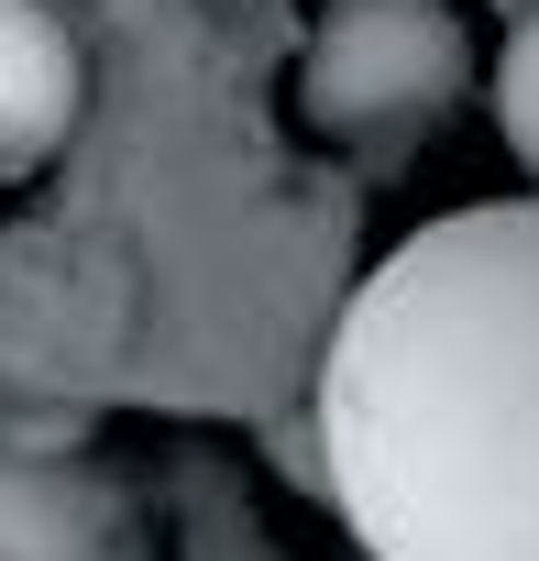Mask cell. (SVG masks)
I'll list each match as a JSON object with an SVG mask.
<instances>
[{
  "label": "cell",
  "mask_w": 539,
  "mask_h": 561,
  "mask_svg": "<svg viewBox=\"0 0 539 561\" xmlns=\"http://www.w3.org/2000/svg\"><path fill=\"white\" fill-rule=\"evenodd\" d=\"M320 473L375 561H539V198L408 231L342 298Z\"/></svg>",
  "instance_id": "cell-1"
},
{
  "label": "cell",
  "mask_w": 539,
  "mask_h": 561,
  "mask_svg": "<svg viewBox=\"0 0 539 561\" xmlns=\"http://www.w3.org/2000/svg\"><path fill=\"white\" fill-rule=\"evenodd\" d=\"M462 100V12L451 0H320L287 67V111L342 154H397Z\"/></svg>",
  "instance_id": "cell-2"
},
{
  "label": "cell",
  "mask_w": 539,
  "mask_h": 561,
  "mask_svg": "<svg viewBox=\"0 0 539 561\" xmlns=\"http://www.w3.org/2000/svg\"><path fill=\"white\" fill-rule=\"evenodd\" d=\"M0 561H144V539L100 473L0 440Z\"/></svg>",
  "instance_id": "cell-3"
},
{
  "label": "cell",
  "mask_w": 539,
  "mask_h": 561,
  "mask_svg": "<svg viewBox=\"0 0 539 561\" xmlns=\"http://www.w3.org/2000/svg\"><path fill=\"white\" fill-rule=\"evenodd\" d=\"M78 100H89V56L67 12L56 0H0V176L45 165L78 133Z\"/></svg>",
  "instance_id": "cell-4"
},
{
  "label": "cell",
  "mask_w": 539,
  "mask_h": 561,
  "mask_svg": "<svg viewBox=\"0 0 539 561\" xmlns=\"http://www.w3.org/2000/svg\"><path fill=\"white\" fill-rule=\"evenodd\" d=\"M495 122H506V154L539 176V12L506 34V67H495Z\"/></svg>",
  "instance_id": "cell-5"
}]
</instances>
